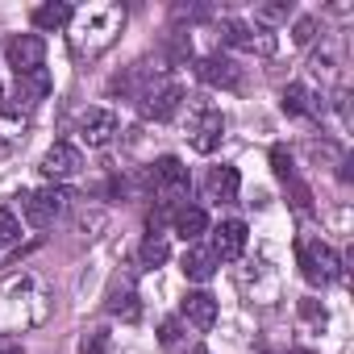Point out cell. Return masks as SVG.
<instances>
[{
  "label": "cell",
  "mask_w": 354,
  "mask_h": 354,
  "mask_svg": "<svg viewBox=\"0 0 354 354\" xmlns=\"http://www.w3.org/2000/svg\"><path fill=\"white\" fill-rule=\"evenodd\" d=\"M50 313V296L34 275H13L0 283V333H26L42 325Z\"/></svg>",
  "instance_id": "cell-1"
},
{
  "label": "cell",
  "mask_w": 354,
  "mask_h": 354,
  "mask_svg": "<svg viewBox=\"0 0 354 354\" xmlns=\"http://www.w3.org/2000/svg\"><path fill=\"white\" fill-rule=\"evenodd\" d=\"M121 26H125V9L121 5H88L84 13L71 17V50L80 59H96V55H104L117 42Z\"/></svg>",
  "instance_id": "cell-2"
},
{
  "label": "cell",
  "mask_w": 354,
  "mask_h": 354,
  "mask_svg": "<svg viewBox=\"0 0 354 354\" xmlns=\"http://www.w3.org/2000/svg\"><path fill=\"white\" fill-rule=\"evenodd\" d=\"M296 263H300V275L313 283V288H325L342 275V259L333 254V246H325L321 238H300L296 242Z\"/></svg>",
  "instance_id": "cell-3"
},
{
  "label": "cell",
  "mask_w": 354,
  "mask_h": 354,
  "mask_svg": "<svg viewBox=\"0 0 354 354\" xmlns=\"http://www.w3.org/2000/svg\"><path fill=\"white\" fill-rule=\"evenodd\" d=\"M150 188L162 196V205L171 209V205H180L184 196H188V188H192V175H188V167L180 162V158H175V154H162L150 171Z\"/></svg>",
  "instance_id": "cell-4"
},
{
  "label": "cell",
  "mask_w": 354,
  "mask_h": 354,
  "mask_svg": "<svg viewBox=\"0 0 354 354\" xmlns=\"http://www.w3.org/2000/svg\"><path fill=\"white\" fill-rule=\"evenodd\" d=\"M67 205H71V192H67L63 184H50V188H38V192H26V196H21L26 221H30L34 230L55 225V221L67 213Z\"/></svg>",
  "instance_id": "cell-5"
},
{
  "label": "cell",
  "mask_w": 354,
  "mask_h": 354,
  "mask_svg": "<svg viewBox=\"0 0 354 354\" xmlns=\"http://www.w3.org/2000/svg\"><path fill=\"white\" fill-rule=\"evenodd\" d=\"M221 138H225V117H221V109L201 104V109L192 113V121H188V142H192V150H196V154H213V150L221 146Z\"/></svg>",
  "instance_id": "cell-6"
},
{
  "label": "cell",
  "mask_w": 354,
  "mask_h": 354,
  "mask_svg": "<svg viewBox=\"0 0 354 354\" xmlns=\"http://www.w3.org/2000/svg\"><path fill=\"white\" fill-rule=\"evenodd\" d=\"M180 104H184V84H180V80H154V84L142 92V113H146L150 121L175 117V113H180Z\"/></svg>",
  "instance_id": "cell-7"
},
{
  "label": "cell",
  "mask_w": 354,
  "mask_h": 354,
  "mask_svg": "<svg viewBox=\"0 0 354 354\" xmlns=\"http://www.w3.org/2000/svg\"><path fill=\"white\" fill-rule=\"evenodd\" d=\"M50 88H55V80H50V71H46V67H38V71H30V75H17V88H13V109H9V113L26 117L30 109H38V104L50 96Z\"/></svg>",
  "instance_id": "cell-8"
},
{
  "label": "cell",
  "mask_w": 354,
  "mask_h": 354,
  "mask_svg": "<svg viewBox=\"0 0 354 354\" xmlns=\"http://www.w3.org/2000/svg\"><path fill=\"white\" fill-rule=\"evenodd\" d=\"M5 59H9V67H13L17 75H30V71L42 67V59H46V42H42L38 34H13L9 46H5Z\"/></svg>",
  "instance_id": "cell-9"
},
{
  "label": "cell",
  "mask_w": 354,
  "mask_h": 354,
  "mask_svg": "<svg viewBox=\"0 0 354 354\" xmlns=\"http://www.w3.org/2000/svg\"><path fill=\"white\" fill-rule=\"evenodd\" d=\"M80 167H84V158H80V150L71 142H55L42 154V162H38V171L46 175L50 184H63V180H71V175H80Z\"/></svg>",
  "instance_id": "cell-10"
},
{
  "label": "cell",
  "mask_w": 354,
  "mask_h": 354,
  "mask_svg": "<svg viewBox=\"0 0 354 354\" xmlns=\"http://www.w3.org/2000/svg\"><path fill=\"white\" fill-rule=\"evenodd\" d=\"M221 42L225 46H238V50H259V55H271L275 50V38L271 34H254V26L238 21V17H225L221 21Z\"/></svg>",
  "instance_id": "cell-11"
},
{
  "label": "cell",
  "mask_w": 354,
  "mask_h": 354,
  "mask_svg": "<svg viewBox=\"0 0 354 354\" xmlns=\"http://www.w3.org/2000/svg\"><path fill=\"white\" fill-rule=\"evenodd\" d=\"M113 133H117V113L113 109H84L80 113V138H84V146H109L113 142Z\"/></svg>",
  "instance_id": "cell-12"
},
{
  "label": "cell",
  "mask_w": 354,
  "mask_h": 354,
  "mask_svg": "<svg viewBox=\"0 0 354 354\" xmlns=\"http://www.w3.org/2000/svg\"><path fill=\"white\" fill-rule=\"evenodd\" d=\"M196 75H201L205 84H213V88H225V92H238V88H242V67H238L234 59H225V55L201 59V63H196Z\"/></svg>",
  "instance_id": "cell-13"
},
{
  "label": "cell",
  "mask_w": 354,
  "mask_h": 354,
  "mask_svg": "<svg viewBox=\"0 0 354 354\" xmlns=\"http://www.w3.org/2000/svg\"><path fill=\"white\" fill-rule=\"evenodd\" d=\"M209 250L217 254V263L242 259V250H246V221H221V225L213 230V246H209Z\"/></svg>",
  "instance_id": "cell-14"
},
{
  "label": "cell",
  "mask_w": 354,
  "mask_h": 354,
  "mask_svg": "<svg viewBox=\"0 0 354 354\" xmlns=\"http://www.w3.org/2000/svg\"><path fill=\"white\" fill-rule=\"evenodd\" d=\"M279 104H283L288 117H321L325 113V100L313 88H304V84H288L283 96H279Z\"/></svg>",
  "instance_id": "cell-15"
},
{
  "label": "cell",
  "mask_w": 354,
  "mask_h": 354,
  "mask_svg": "<svg viewBox=\"0 0 354 354\" xmlns=\"http://www.w3.org/2000/svg\"><path fill=\"white\" fill-rule=\"evenodd\" d=\"M180 313H184V321L196 325V329H213V325H217V300H213L209 292H188V296L180 300Z\"/></svg>",
  "instance_id": "cell-16"
},
{
  "label": "cell",
  "mask_w": 354,
  "mask_h": 354,
  "mask_svg": "<svg viewBox=\"0 0 354 354\" xmlns=\"http://www.w3.org/2000/svg\"><path fill=\"white\" fill-rule=\"evenodd\" d=\"M180 267H184V275L192 279V283H209L213 275H217V254L209 250V246H188L184 250V259H180Z\"/></svg>",
  "instance_id": "cell-17"
},
{
  "label": "cell",
  "mask_w": 354,
  "mask_h": 354,
  "mask_svg": "<svg viewBox=\"0 0 354 354\" xmlns=\"http://www.w3.org/2000/svg\"><path fill=\"white\" fill-rule=\"evenodd\" d=\"M171 230L192 246V242L209 230V213H205V209H196V205H180V209L171 213Z\"/></svg>",
  "instance_id": "cell-18"
},
{
  "label": "cell",
  "mask_w": 354,
  "mask_h": 354,
  "mask_svg": "<svg viewBox=\"0 0 354 354\" xmlns=\"http://www.w3.org/2000/svg\"><path fill=\"white\" fill-rule=\"evenodd\" d=\"M104 308H109L113 317H121V321H138V313H142V304H138V288H133L129 279H117V283L109 288Z\"/></svg>",
  "instance_id": "cell-19"
},
{
  "label": "cell",
  "mask_w": 354,
  "mask_h": 354,
  "mask_svg": "<svg viewBox=\"0 0 354 354\" xmlns=\"http://www.w3.org/2000/svg\"><path fill=\"white\" fill-rule=\"evenodd\" d=\"M238 188H242V175H238V167H230V162H221V167H213L209 171V196L213 201H238Z\"/></svg>",
  "instance_id": "cell-20"
},
{
  "label": "cell",
  "mask_w": 354,
  "mask_h": 354,
  "mask_svg": "<svg viewBox=\"0 0 354 354\" xmlns=\"http://www.w3.org/2000/svg\"><path fill=\"white\" fill-rule=\"evenodd\" d=\"M71 17H75V9L67 5V0H46V5H38L30 13L34 30H63V26H71Z\"/></svg>",
  "instance_id": "cell-21"
},
{
  "label": "cell",
  "mask_w": 354,
  "mask_h": 354,
  "mask_svg": "<svg viewBox=\"0 0 354 354\" xmlns=\"http://www.w3.org/2000/svg\"><path fill=\"white\" fill-rule=\"evenodd\" d=\"M26 142V117L17 113H0V158H9Z\"/></svg>",
  "instance_id": "cell-22"
},
{
  "label": "cell",
  "mask_w": 354,
  "mask_h": 354,
  "mask_svg": "<svg viewBox=\"0 0 354 354\" xmlns=\"http://www.w3.org/2000/svg\"><path fill=\"white\" fill-rule=\"evenodd\" d=\"M167 259H171L167 234H146V242H142V267H162Z\"/></svg>",
  "instance_id": "cell-23"
},
{
  "label": "cell",
  "mask_w": 354,
  "mask_h": 354,
  "mask_svg": "<svg viewBox=\"0 0 354 354\" xmlns=\"http://www.w3.org/2000/svg\"><path fill=\"white\" fill-rule=\"evenodd\" d=\"M80 354H113V333L109 329H88L80 342Z\"/></svg>",
  "instance_id": "cell-24"
},
{
  "label": "cell",
  "mask_w": 354,
  "mask_h": 354,
  "mask_svg": "<svg viewBox=\"0 0 354 354\" xmlns=\"http://www.w3.org/2000/svg\"><path fill=\"white\" fill-rule=\"evenodd\" d=\"M17 238H21V221L13 217V209L0 205V246H13Z\"/></svg>",
  "instance_id": "cell-25"
},
{
  "label": "cell",
  "mask_w": 354,
  "mask_h": 354,
  "mask_svg": "<svg viewBox=\"0 0 354 354\" xmlns=\"http://www.w3.org/2000/svg\"><path fill=\"white\" fill-rule=\"evenodd\" d=\"M283 188H288V196H292V205H296L300 213H308V205H313V192H308V188L300 184V175H292V180H288Z\"/></svg>",
  "instance_id": "cell-26"
},
{
  "label": "cell",
  "mask_w": 354,
  "mask_h": 354,
  "mask_svg": "<svg viewBox=\"0 0 354 354\" xmlns=\"http://www.w3.org/2000/svg\"><path fill=\"white\" fill-rule=\"evenodd\" d=\"M271 167H275V175H279L283 184L292 180V175H296V167H292V154H288L283 146H275V150H271Z\"/></svg>",
  "instance_id": "cell-27"
},
{
  "label": "cell",
  "mask_w": 354,
  "mask_h": 354,
  "mask_svg": "<svg viewBox=\"0 0 354 354\" xmlns=\"http://www.w3.org/2000/svg\"><path fill=\"white\" fill-rule=\"evenodd\" d=\"M180 337H184V325H180V317H167V321L158 325V342H162L167 350H171L175 342H180Z\"/></svg>",
  "instance_id": "cell-28"
},
{
  "label": "cell",
  "mask_w": 354,
  "mask_h": 354,
  "mask_svg": "<svg viewBox=\"0 0 354 354\" xmlns=\"http://www.w3.org/2000/svg\"><path fill=\"white\" fill-rule=\"evenodd\" d=\"M300 317L308 321V325H325L329 317H325V308H321V300H313V296H304L300 300Z\"/></svg>",
  "instance_id": "cell-29"
},
{
  "label": "cell",
  "mask_w": 354,
  "mask_h": 354,
  "mask_svg": "<svg viewBox=\"0 0 354 354\" xmlns=\"http://www.w3.org/2000/svg\"><path fill=\"white\" fill-rule=\"evenodd\" d=\"M292 13V5H283V0H279V5H263V9H254V21H283Z\"/></svg>",
  "instance_id": "cell-30"
},
{
  "label": "cell",
  "mask_w": 354,
  "mask_h": 354,
  "mask_svg": "<svg viewBox=\"0 0 354 354\" xmlns=\"http://www.w3.org/2000/svg\"><path fill=\"white\" fill-rule=\"evenodd\" d=\"M292 38H296L300 46H308V42L317 38V21H313V17H300V21H296V34H292Z\"/></svg>",
  "instance_id": "cell-31"
},
{
  "label": "cell",
  "mask_w": 354,
  "mask_h": 354,
  "mask_svg": "<svg viewBox=\"0 0 354 354\" xmlns=\"http://www.w3.org/2000/svg\"><path fill=\"white\" fill-rule=\"evenodd\" d=\"M0 354H26L21 337H9V333H0Z\"/></svg>",
  "instance_id": "cell-32"
},
{
  "label": "cell",
  "mask_w": 354,
  "mask_h": 354,
  "mask_svg": "<svg viewBox=\"0 0 354 354\" xmlns=\"http://www.w3.org/2000/svg\"><path fill=\"white\" fill-rule=\"evenodd\" d=\"M196 354H209V350H196Z\"/></svg>",
  "instance_id": "cell-33"
}]
</instances>
